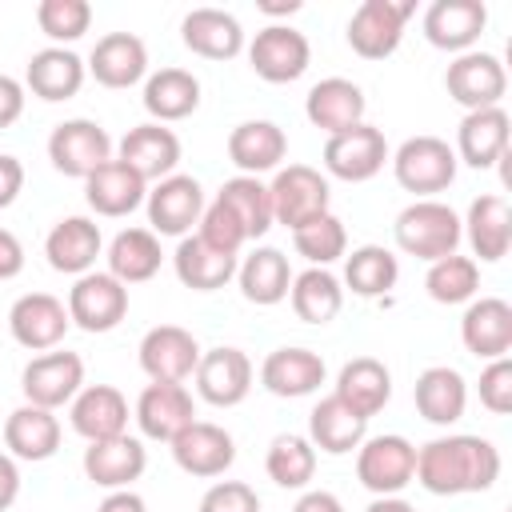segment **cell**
<instances>
[{
	"mask_svg": "<svg viewBox=\"0 0 512 512\" xmlns=\"http://www.w3.org/2000/svg\"><path fill=\"white\" fill-rule=\"evenodd\" d=\"M500 480V448L488 436L448 432L416 448V480L432 496L488 492Z\"/></svg>",
	"mask_w": 512,
	"mask_h": 512,
	"instance_id": "obj_1",
	"label": "cell"
},
{
	"mask_svg": "<svg viewBox=\"0 0 512 512\" xmlns=\"http://www.w3.org/2000/svg\"><path fill=\"white\" fill-rule=\"evenodd\" d=\"M392 236H396V248L404 256H416L424 264L452 256L464 240L460 216L444 200H412L408 208H400L396 224H392Z\"/></svg>",
	"mask_w": 512,
	"mask_h": 512,
	"instance_id": "obj_2",
	"label": "cell"
},
{
	"mask_svg": "<svg viewBox=\"0 0 512 512\" xmlns=\"http://www.w3.org/2000/svg\"><path fill=\"white\" fill-rule=\"evenodd\" d=\"M388 164H392L396 184L404 192H412L416 200H436V192H448L452 180H456V168H460L452 144L440 140V136H428V132L424 136H408L388 156Z\"/></svg>",
	"mask_w": 512,
	"mask_h": 512,
	"instance_id": "obj_3",
	"label": "cell"
},
{
	"mask_svg": "<svg viewBox=\"0 0 512 512\" xmlns=\"http://www.w3.org/2000/svg\"><path fill=\"white\" fill-rule=\"evenodd\" d=\"M268 196H272V220L284 224L288 232L332 212V188L328 176L312 164H284L276 168V176L268 180Z\"/></svg>",
	"mask_w": 512,
	"mask_h": 512,
	"instance_id": "obj_4",
	"label": "cell"
},
{
	"mask_svg": "<svg viewBox=\"0 0 512 512\" xmlns=\"http://www.w3.org/2000/svg\"><path fill=\"white\" fill-rule=\"evenodd\" d=\"M356 480L372 496H400L416 480V444L400 432L364 436L356 448Z\"/></svg>",
	"mask_w": 512,
	"mask_h": 512,
	"instance_id": "obj_5",
	"label": "cell"
},
{
	"mask_svg": "<svg viewBox=\"0 0 512 512\" xmlns=\"http://www.w3.org/2000/svg\"><path fill=\"white\" fill-rule=\"evenodd\" d=\"M64 308H68V320L80 332L104 336V332H112V328L124 324V316H128V288L112 272L92 268V272L76 276V284L68 288Z\"/></svg>",
	"mask_w": 512,
	"mask_h": 512,
	"instance_id": "obj_6",
	"label": "cell"
},
{
	"mask_svg": "<svg viewBox=\"0 0 512 512\" xmlns=\"http://www.w3.org/2000/svg\"><path fill=\"white\" fill-rule=\"evenodd\" d=\"M116 156V144L108 136L104 124L88 120V116H72V120H60L48 136V160L60 176H76V180H88L100 164H108Z\"/></svg>",
	"mask_w": 512,
	"mask_h": 512,
	"instance_id": "obj_7",
	"label": "cell"
},
{
	"mask_svg": "<svg viewBox=\"0 0 512 512\" xmlns=\"http://www.w3.org/2000/svg\"><path fill=\"white\" fill-rule=\"evenodd\" d=\"M248 68L264 80V84H292L308 72L312 64V44L300 28L292 24H264L248 44Z\"/></svg>",
	"mask_w": 512,
	"mask_h": 512,
	"instance_id": "obj_8",
	"label": "cell"
},
{
	"mask_svg": "<svg viewBox=\"0 0 512 512\" xmlns=\"http://www.w3.org/2000/svg\"><path fill=\"white\" fill-rule=\"evenodd\" d=\"M80 388H84V360H80V352H68V348L40 352L20 372L24 404H36V408H48V412L68 408Z\"/></svg>",
	"mask_w": 512,
	"mask_h": 512,
	"instance_id": "obj_9",
	"label": "cell"
},
{
	"mask_svg": "<svg viewBox=\"0 0 512 512\" xmlns=\"http://www.w3.org/2000/svg\"><path fill=\"white\" fill-rule=\"evenodd\" d=\"M416 4L412 0H364L352 20H348V48L360 60H388L400 40H404V24L412 20Z\"/></svg>",
	"mask_w": 512,
	"mask_h": 512,
	"instance_id": "obj_10",
	"label": "cell"
},
{
	"mask_svg": "<svg viewBox=\"0 0 512 512\" xmlns=\"http://www.w3.org/2000/svg\"><path fill=\"white\" fill-rule=\"evenodd\" d=\"M388 156H392V148H388L384 132L364 120V124H356V128H348V132L328 136L320 160H324V172H328V176L348 180V184H364V180H372V176L384 172Z\"/></svg>",
	"mask_w": 512,
	"mask_h": 512,
	"instance_id": "obj_11",
	"label": "cell"
},
{
	"mask_svg": "<svg viewBox=\"0 0 512 512\" xmlns=\"http://www.w3.org/2000/svg\"><path fill=\"white\" fill-rule=\"evenodd\" d=\"M252 380H256V368L248 360L244 348H232V344H220V348H208L200 352V364L192 372V384H196V396L212 408H236L248 400L252 392Z\"/></svg>",
	"mask_w": 512,
	"mask_h": 512,
	"instance_id": "obj_12",
	"label": "cell"
},
{
	"mask_svg": "<svg viewBox=\"0 0 512 512\" xmlns=\"http://www.w3.org/2000/svg\"><path fill=\"white\" fill-rule=\"evenodd\" d=\"M444 88L464 112L496 108L508 92V72L500 64V56H492L484 48H472V52L452 56V64L444 68Z\"/></svg>",
	"mask_w": 512,
	"mask_h": 512,
	"instance_id": "obj_13",
	"label": "cell"
},
{
	"mask_svg": "<svg viewBox=\"0 0 512 512\" xmlns=\"http://www.w3.org/2000/svg\"><path fill=\"white\" fill-rule=\"evenodd\" d=\"M200 340L180 328V324H156L140 336V348H136V360L144 368L148 380L156 384H184L192 380L196 364H200Z\"/></svg>",
	"mask_w": 512,
	"mask_h": 512,
	"instance_id": "obj_14",
	"label": "cell"
},
{
	"mask_svg": "<svg viewBox=\"0 0 512 512\" xmlns=\"http://www.w3.org/2000/svg\"><path fill=\"white\" fill-rule=\"evenodd\" d=\"M144 208H148V224L156 236H188L200 216H204V188L196 176L188 172H172L164 180H156L144 196Z\"/></svg>",
	"mask_w": 512,
	"mask_h": 512,
	"instance_id": "obj_15",
	"label": "cell"
},
{
	"mask_svg": "<svg viewBox=\"0 0 512 512\" xmlns=\"http://www.w3.org/2000/svg\"><path fill=\"white\" fill-rule=\"evenodd\" d=\"M72 320L60 296L52 292H24L12 308H8V332L20 348L28 352H52L64 344Z\"/></svg>",
	"mask_w": 512,
	"mask_h": 512,
	"instance_id": "obj_16",
	"label": "cell"
},
{
	"mask_svg": "<svg viewBox=\"0 0 512 512\" xmlns=\"http://www.w3.org/2000/svg\"><path fill=\"white\" fill-rule=\"evenodd\" d=\"M180 156H184L180 136L168 124H152V120L128 128L120 136V144H116V160L128 164L144 184H156V180L172 176L176 164H180Z\"/></svg>",
	"mask_w": 512,
	"mask_h": 512,
	"instance_id": "obj_17",
	"label": "cell"
},
{
	"mask_svg": "<svg viewBox=\"0 0 512 512\" xmlns=\"http://www.w3.org/2000/svg\"><path fill=\"white\" fill-rule=\"evenodd\" d=\"M136 428L144 440H160V444H172L192 420H196V400L184 384H156L148 380L144 392L136 396Z\"/></svg>",
	"mask_w": 512,
	"mask_h": 512,
	"instance_id": "obj_18",
	"label": "cell"
},
{
	"mask_svg": "<svg viewBox=\"0 0 512 512\" xmlns=\"http://www.w3.org/2000/svg\"><path fill=\"white\" fill-rule=\"evenodd\" d=\"M172 460L180 472L196 476V480H216L232 468L236 460V440L228 428L212 424V420H192L172 444Z\"/></svg>",
	"mask_w": 512,
	"mask_h": 512,
	"instance_id": "obj_19",
	"label": "cell"
},
{
	"mask_svg": "<svg viewBox=\"0 0 512 512\" xmlns=\"http://www.w3.org/2000/svg\"><path fill=\"white\" fill-rule=\"evenodd\" d=\"M364 112H368V96L348 76H324L304 96V116L324 136H336V132H348L356 124H364Z\"/></svg>",
	"mask_w": 512,
	"mask_h": 512,
	"instance_id": "obj_20",
	"label": "cell"
},
{
	"mask_svg": "<svg viewBox=\"0 0 512 512\" xmlns=\"http://www.w3.org/2000/svg\"><path fill=\"white\" fill-rule=\"evenodd\" d=\"M488 28L484 0H432L424 12V40L440 52H472Z\"/></svg>",
	"mask_w": 512,
	"mask_h": 512,
	"instance_id": "obj_21",
	"label": "cell"
},
{
	"mask_svg": "<svg viewBox=\"0 0 512 512\" xmlns=\"http://www.w3.org/2000/svg\"><path fill=\"white\" fill-rule=\"evenodd\" d=\"M44 256L52 272L64 276H84L96 268V260L104 256V236L100 224L92 216H64L48 228L44 236Z\"/></svg>",
	"mask_w": 512,
	"mask_h": 512,
	"instance_id": "obj_22",
	"label": "cell"
},
{
	"mask_svg": "<svg viewBox=\"0 0 512 512\" xmlns=\"http://www.w3.org/2000/svg\"><path fill=\"white\" fill-rule=\"evenodd\" d=\"M128 416H132L128 412V396L116 384H84L76 392V400L68 404V424L88 444L124 436L128 432Z\"/></svg>",
	"mask_w": 512,
	"mask_h": 512,
	"instance_id": "obj_23",
	"label": "cell"
},
{
	"mask_svg": "<svg viewBox=\"0 0 512 512\" xmlns=\"http://www.w3.org/2000/svg\"><path fill=\"white\" fill-rule=\"evenodd\" d=\"M88 76L104 88H132L148 80V44L136 32H108L88 52Z\"/></svg>",
	"mask_w": 512,
	"mask_h": 512,
	"instance_id": "obj_24",
	"label": "cell"
},
{
	"mask_svg": "<svg viewBox=\"0 0 512 512\" xmlns=\"http://www.w3.org/2000/svg\"><path fill=\"white\" fill-rule=\"evenodd\" d=\"M460 232L472 248V260L496 264L512 248V208L500 192H484L468 204V216H460Z\"/></svg>",
	"mask_w": 512,
	"mask_h": 512,
	"instance_id": "obj_25",
	"label": "cell"
},
{
	"mask_svg": "<svg viewBox=\"0 0 512 512\" xmlns=\"http://www.w3.org/2000/svg\"><path fill=\"white\" fill-rule=\"evenodd\" d=\"M460 340L476 360H500L512 352V304L500 296H476L464 304Z\"/></svg>",
	"mask_w": 512,
	"mask_h": 512,
	"instance_id": "obj_26",
	"label": "cell"
},
{
	"mask_svg": "<svg viewBox=\"0 0 512 512\" xmlns=\"http://www.w3.org/2000/svg\"><path fill=\"white\" fill-rule=\"evenodd\" d=\"M328 368H324V356L312 352V348H272L260 364V384L264 392L280 396V400H300V396H312L320 392Z\"/></svg>",
	"mask_w": 512,
	"mask_h": 512,
	"instance_id": "obj_27",
	"label": "cell"
},
{
	"mask_svg": "<svg viewBox=\"0 0 512 512\" xmlns=\"http://www.w3.org/2000/svg\"><path fill=\"white\" fill-rule=\"evenodd\" d=\"M80 464H84V476H88L96 488L116 492V488H132V484L144 476V468H148V448H144V440H136V436L124 432V436L88 444Z\"/></svg>",
	"mask_w": 512,
	"mask_h": 512,
	"instance_id": "obj_28",
	"label": "cell"
},
{
	"mask_svg": "<svg viewBox=\"0 0 512 512\" xmlns=\"http://www.w3.org/2000/svg\"><path fill=\"white\" fill-rule=\"evenodd\" d=\"M84 80H88V64L72 48H56V44L32 52L24 68V92H32L44 104L72 100L84 88Z\"/></svg>",
	"mask_w": 512,
	"mask_h": 512,
	"instance_id": "obj_29",
	"label": "cell"
},
{
	"mask_svg": "<svg viewBox=\"0 0 512 512\" xmlns=\"http://www.w3.org/2000/svg\"><path fill=\"white\" fill-rule=\"evenodd\" d=\"M60 436H64L60 416L48 408H36V404H20L4 420V452L24 464L52 460L60 452Z\"/></svg>",
	"mask_w": 512,
	"mask_h": 512,
	"instance_id": "obj_30",
	"label": "cell"
},
{
	"mask_svg": "<svg viewBox=\"0 0 512 512\" xmlns=\"http://www.w3.org/2000/svg\"><path fill=\"white\" fill-rule=\"evenodd\" d=\"M456 160L468 168H496L500 160H508V112L496 108H476L464 112L460 128H456Z\"/></svg>",
	"mask_w": 512,
	"mask_h": 512,
	"instance_id": "obj_31",
	"label": "cell"
},
{
	"mask_svg": "<svg viewBox=\"0 0 512 512\" xmlns=\"http://www.w3.org/2000/svg\"><path fill=\"white\" fill-rule=\"evenodd\" d=\"M412 400L416 412L436 424V428H452L456 420H464L468 412V380L452 368V364H432L416 376L412 384Z\"/></svg>",
	"mask_w": 512,
	"mask_h": 512,
	"instance_id": "obj_32",
	"label": "cell"
},
{
	"mask_svg": "<svg viewBox=\"0 0 512 512\" xmlns=\"http://www.w3.org/2000/svg\"><path fill=\"white\" fill-rule=\"evenodd\" d=\"M180 40H184L188 52H196L204 60H232L248 44L240 20L224 8H192L180 20Z\"/></svg>",
	"mask_w": 512,
	"mask_h": 512,
	"instance_id": "obj_33",
	"label": "cell"
},
{
	"mask_svg": "<svg viewBox=\"0 0 512 512\" xmlns=\"http://www.w3.org/2000/svg\"><path fill=\"white\" fill-rule=\"evenodd\" d=\"M284 156H288V136L276 120H244L228 132V160L240 168V176L276 172Z\"/></svg>",
	"mask_w": 512,
	"mask_h": 512,
	"instance_id": "obj_34",
	"label": "cell"
},
{
	"mask_svg": "<svg viewBox=\"0 0 512 512\" xmlns=\"http://www.w3.org/2000/svg\"><path fill=\"white\" fill-rule=\"evenodd\" d=\"M292 264L280 248L272 244H260L252 248L240 264H236V284H240V296L256 308H272V304H284L288 300V288H292Z\"/></svg>",
	"mask_w": 512,
	"mask_h": 512,
	"instance_id": "obj_35",
	"label": "cell"
},
{
	"mask_svg": "<svg viewBox=\"0 0 512 512\" xmlns=\"http://www.w3.org/2000/svg\"><path fill=\"white\" fill-rule=\"evenodd\" d=\"M148 196V184L128 168L120 164L116 156L108 164H100L88 180H84V200L96 216L104 220H120V216H132Z\"/></svg>",
	"mask_w": 512,
	"mask_h": 512,
	"instance_id": "obj_36",
	"label": "cell"
},
{
	"mask_svg": "<svg viewBox=\"0 0 512 512\" xmlns=\"http://www.w3.org/2000/svg\"><path fill=\"white\" fill-rule=\"evenodd\" d=\"M332 396H340L352 412H360L364 420H372V416L384 412V404L392 400V372H388V364L376 360V356H352V360L336 372Z\"/></svg>",
	"mask_w": 512,
	"mask_h": 512,
	"instance_id": "obj_37",
	"label": "cell"
},
{
	"mask_svg": "<svg viewBox=\"0 0 512 512\" xmlns=\"http://www.w3.org/2000/svg\"><path fill=\"white\" fill-rule=\"evenodd\" d=\"M368 436V420L360 412H352L340 396H324L316 400V408L308 412V440L316 452H328V456H348L364 444Z\"/></svg>",
	"mask_w": 512,
	"mask_h": 512,
	"instance_id": "obj_38",
	"label": "cell"
},
{
	"mask_svg": "<svg viewBox=\"0 0 512 512\" xmlns=\"http://www.w3.org/2000/svg\"><path fill=\"white\" fill-rule=\"evenodd\" d=\"M104 260H108L104 272H112L128 288V284H144V280H152L160 272L164 248H160V236L152 228H120L108 240Z\"/></svg>",
	"mask_w": 512,
	"mask_h": 512,
	"instance_id": "obj_39",
	"label": "cell"
},
{
	"mask_svg": "<svg viewBox=\"0 0 512 512\" xmlns=\"http://www.w3.org/2000/svg\"><path fill=\"white\" fill-rule=\"evenodd\" d=\"M140 100L152 124H176L200 108V80L188 68H160V72H148Z\"/></svg>",
	"mask_w": 512,
	"mask_h": 512,
	"instance_id": "obj_40",
	"label": "cell"
},
{
	"mask_svg": "<svg viewBox=\"0 0 512 512\" xmlns=\"http://www.w3.org/2000/svg\"><path fill=\"white\" fill-rule=\"evenodd\" d=\"M236 264H240V256H224V252L208 248L196 232L180 236L176 240V252H172L176 280L184 288H192V292H216V288H224L236 276Z\"/></svg>",
	"mask_w": 512,
	"mask_h": 512,
	"instance_id": "obj_41",
	"label": "cell"
},
{
	"mask_svg": "<svg viewBox=\"0 0 512 512\" xmlns=\"http://www.w3.org/2000/svg\"><path fill=\"white\" fill-rule=\"evenodd\" d=\"M400 280V260L392 248L384 244H360L344 256V292L360 296V300H376V296H388Z\"/></svg>",
	"mask_w": 512,
	"mask_h": 512,
	"instance_id": "obj_42",
	"label": "cell"
},
{
	"mask_svg": "<svg viewBox=\"0 0 512 512\" xmlns=\"http://www.w3.org/2000/svg\"><path fill=\"white\" fill-rule=\"evenodd\" d=\"M288 304H292L296 320H304V324H328L344 308V284H340V276L332 268H304V272L292 276Z\"/></svg>",
	"mask_w": 512,
	"mask_h": 512,
	"instance_id": "obj_43",
	"label": "cell"
},
{
	"mask_svg": "<svg viewBox=\"0 0 512 512\" xmlns=\"http://www.w3.org/2000/svg\"><path fill=\"white\" fill-rule=\"evenodd\" d=\"M216 200L240 220V228H244V236L248 240H260L276 220H272V196H268V184L260 180V176H232V180H224L220 184V192H216Z\"/></svg>",
	"mask_w": 512,
	"mask_h": 512,
	"instance_id": "obj_44",
	"label": "cell"
},
{
	"mask_svg": "<svg viewBox=\"0 0 512 512\" xmlns=\"http://www.w3.org/2000/svg\"><path fill=\"white\" fill-rule=\"evenodd\" d=\"M264 472L276 488H292V492H304L316 476V448L308 436L300 432H280L268 452H264Z\"/></svg>",
	"mask_w": 512,
	"mask_h": 512,
	"instance_id": "obj_45",
	"label": "cell"
},
{
	"mask_svg": "<svg viewBox=\"0 0 512 512\" xmlns=\"http://www.w3.org/2000/svg\"><path fill=\"white\" fill-rule=\"evenodd\" d=\"M292 248H296V256L308 260V268H332L336 260L348 256V228L336 212H324V216L292 228Z\"/></svg>",
	"mask_w": 512,
	"mask_h": 512,
	"instance_id": "obj_46",
	"label": "cell"
},
{
	"mask_svg": "<svg viewBox=\"0 0 512 512\" xmlns=\"http://www.w3.org/2000/svg\"><path fill=\"white\" fill-rule=\"evenodd\" d=\"M424 292L436 300V304H468L476 300L480 292V264L472 256H444V260H432L428 272H424Z\"/></svg>",
	"mask_w": 512,
	"mask_h": 512,
	"instance_id": "obj_47",
	"label": "cell"
},
{
	"mask_svg": "<svg viewBox=\"0 0 512 512\" xmlns=\"http://www.w3.org/2000/svg\"><path fill=\"white\" fill-rule=\"evenodd\" d=\"M36 24L56 48H68L92 28V4L88 0H40Z\"/></svg>",
	"mask_w": 512,
	"mask_h": 512,
	"instance_id": "obj_48",
	"label": "cell"
},
{
	"mask_svg": "<svg viewBox=\"0 0 512 512\" xmlns=\"http://www.w3.org/2000/svg\"><path fill=\"white\" fill-rule=\"evenodd\" d=\"M196 236H200L208 248L224 252V256H240V248L248 244V236H244L240 220H236L220 200L204 204V216H200V224H196Z\"/></svg>",
	"mask_w": 512,
	"mask_h": 512,
	"instance_id": "obj_49",
	"label": "cell"
},
{
	"mask_svg": "<svg viewBox=\"0 0 512 512\" xmlns=\"http://www.w3.org/2000/svg\"><path fill=\"white\" fill-rule=\"evenodd\" d=\"M480 404L492 416H508L512 412V360L508 356L484 364V372H480Z\"/></svg>",
	"mask_w": 512,
	"mask_h": 512,
	"instance_id": "obj_50",
	"label": "cell"
},
{
	"mask_svg": "<svg viewBox=\"0 0 512 512\" xmlns=\"http://www.w3.org/2000/svg\"><path fill=\"white\" fill-rule=\"evenodd\" d=\"M200 512H260V496L244 480H216L200 496Z\"/></svg>",
	"mask_w": 512,
	"mask_h": 512,
	"instance_id": "obj_51",
	"label": "cell"
},
{
	"mask_svg": "<svg viewBox=\"0 0 512 512\" xmlns=\"http://www.w3.org/2000/svg\"><path fill=\"white\" fill-rule=\"evenodd\" d=\"M24 100H28L24 80L0 72V128H12V124L24 116Z\"/></svg>",
	"mask_w": 512,
	"mask_h": 512,
	"instance_id": "obj_52",
	"label": "cell"
},
{
	"mask_svg": "<svg viewBox=\"0 0 512 512\" xmlns=\"http://www.w3.org/2000/svg\"><path fill=\"white\" fill-rule=\"evenodd\" d=\"M20 192H24V164L12 152H0V212L12 208Z\"/></svg>",
	"mask_w": 512,
	"mask_h": 512,
	"instance_id": "obj_53",
	"label": "cell"
},
{
	"mask_svg": "<svg viewBox=\"0 0 512 512\" xmlns=\"http://www.w3.org/2000/svg\"><path fill=\"white\" fill-rule=\"evenodd\" d=\"M24 272V244L12 228H0V284Z\"/></svg>",
	"mask_w": 512,
	"mask_h": 512,
	"instance_id": "obj_54",
	"label": "cell"
},
{
	"mask_svg": "<svg viewBox=\"0 0 512 512\" xmlns=\"http://www.w3.org/2000/svg\"><path fill=\"white\" fill-rule=\"evenodd\" d=\"M20 500V460H12L0 448V512H8Z\"/></svg>",
	"mask_w": 512,
	"mask_h": 512,
	"instance_id": "obj_55",
	"label": "cell"
},
{
	"mask_svg": "<svg viewBox=\"0 0 512 512\" xmlns=\"http://www.w3.org/2000/svg\"><path fill=\"white\" fill-rule=\"evenodd\" d=\"M292 512H344L340 496L328 492V488H304L300 500L292 504Z\"/></svg>",
	"mask_w": 512,
	"mask_h": 512,
	"instance_id": "obj_56",
	"label": "cell"
},
{
	"mask_svg": "<svg viewBox=\"0 0 512 512\" xmlns=\"http://www.w3.org/2000/svg\"><path fill=\"white\" fill-rule=\"evenodd\" d=\"M96 512H148V504H144L140 492H132V488H116V492H108V496L100 500Z\"/></svg>",
	"mask_w": 512,
	"mask_h": 512,
	"instance_id": "obj_57",
	"label": "cell"
},
{
	"mask_svg": "<svg viewBox=\"0 0 512 512\" xmlns=\"http://www.w3.org/2000/svg\"><path fill=\"white\" fill-rule=\"evenodd\" d=\"M364 512H416V504H408L404 496H372Z\"/></svg>",
	"mask_w": 512,
	"mask_h": 512,
	"instance_id": "obj_58",
	"label": "cell"
},
{
	"mask_svg": "<svg viewBox=\"0 0 512 512\" xmlns=\"http://www.w3.org/2000/svg\"><path fill=\"white\" fill-rule=\"evenodd\" d=\"M260 12H268V16H292V12H300V0H288V4H260Z\"/></svg>",
	"mask_w": 512,
	"mask_h": 512,
	"instance_id": "obj_59",
	"label": "cell"
}]
</instances>
